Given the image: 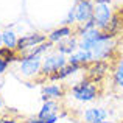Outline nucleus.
<instances>
[{
	"mask_svg": "<svg viewBox=\"0 0 123 123\" xmlns=\"http://www.w3.org/2000/svg\"><path fill=\"white\" fill-rule=\"evenodd\" d=\"M47 41V36L42 33H31V34H25V36L19 37L17 41V47H16V50H17L19 55L25 53L27 50H30V48L36 47V45L42 44V42Z\"/></svg>",
	"mask_w": 123,
	"mask_h": 123,
	"instance_id": "6",
	"label": "nucleus"
},
{
	"mask_svg": "<svg viewBox=\"0 0 123 123\" xmlns=\"http://www.w3.org/2000/svg\"><path fill=\"white\" fill-rule=\"evenodd\" d=\"M59 114L58 115H51V117H47V118H39V117H31V118H27L25 122L22 123H58L59 122Z\"/></svg>",
	"mask_w": 123,
	"mask_h": 123,
	"instance_id": "20",
	"label": "nucleus"
},
{
	"mask_svg": "<svg viewBox=\"0 0 123 123\" xmlns=\"http://www.w3.org/2000/svg\"><path fill=\"white\" fill-rule=\"evenodd\" d=\"M67 64V56L58 53V51H51V53H47L44 58H42V69H41V76L42 81L45 78H50L55 72L64 67Z\"/></svg>",
	"mask_w": 123,
	"mask_h": 123,
	"instance_id": "2",
	"label": "nucleus"
},
{
	"mask_svg": "<svg viewBox=\"0 0 123 123\" xmlns=\"http://www.w3.org/2000/svg\"><path fill=\"white\" fill-rule=\"evenodd\" d=\"M106 33H109L114 37H117L120 33H123V8L112 14V19H111V22H109V27L106 28Z\"/></svg>",
	"mask_w": 123,
	"mask_h": 123,
	"instance_id": "11",
	"label": "nucleus"
},
{
	"mask_svg": "<svg viewBox=\"0 0 123 123\" xmlns=\"http://www.w3.org/2000/svg\"><path fill=\"white\" fill-rule=\"evenodd\" d=\"M78 2H83V0H76V3H78Z\"/></svg>",
	"mask_w": 123,
	"mask_h": 123,
	"instance_id": "27",
	"label": "nucleus"
},
{
	"mask_svg": "<svg viewBox=\"0 0 123 123\" xmlns=\"http://www.w3.org/2000/svg\"><path fill=\"white\" fill-rule=\"evenodd\" d=\"M109 112L105 108H89L83 112V123H101L108 120Z\"/></svg>",
	"mask_w": 123,
	"mask_h": 123,
	"instance_id": "9",
	"label": "nucleus"
},
{
	"mask_svg": "<svg viewBox=\"0 0 123 123\" xmlns=\"http://www.w3.org/2000/svg\"><path fill=\"white\" fill-rule=\"evenodd\" d=\"M2 45H3V41H2V33H0V48H2Z\"/></svg>",
	"mask_w": 123,
	"mask_h": 123,
	"instance_id": "24",
	"label": "nucleus"
},
{
	"mask_svg": "<svg viewBox=\"0 0 123 123\" xmlns=\"http://www.w3.org/2000/svg\"><path fill=\"white\" fill-rule=\"evenodd\" d=\"M112 8L108 3H95L93 8V22L95 27L101 31H106V28L109 27V22L112 19Z\"/></svg>",
	"mask_w": 123,
	"mask_h": 123,
	"instance_id": "4",
	"label": "nucleus"
},
{
	"mask_svg": "<svg viewBox=\"0 0 123 123\" xmlns=\"http://www.w3.org/2000/svg\"><path fill=\"white\" fill-rule=\"evenodd\" d=\"M84 70H86V80L100 84L111 70V62L109 61H93V62L87 64Z\"/></svg>",
	"mask_w": 123,
	"mask_h": 123,
	"instance_id": "3",
	"label": "nucleus"
},
{
	"mask_svg": "<svg viewBox=\"0 0 123 123\" xmlns=\"http://www.w3.org/2000/svg\"><path fill=\"white\" fill-rule=\"evenodd\" d=\"M73 8H75V19H76V24L78 25L86 24V22H89V20L93 19V8H95V3L90 2V0L78 2Z\"/></svg>",
	"mask_w": 123,
	"mask_h": 123,
	"instance_id": "7",
	"label": "nucleus"
},
{
	"mask_svg": "<svg viewBox=\"0 0 123 123\" xmlns=\"http://www.w3.org/2000/svg\"><path fill=\"white\" fill-rule=\"evenodd\" d=\"M2 41H3V45H5V47L14 48V50H16L19 37H17V34H16L12 30H6V31H3V33H2Z\"/></svg>",
	"mask_w": 123,
	"mask_h": 123,
	"instance_id": "19",
	"label": "nucleus"
},
{
	"mask_svg": "<svg viewBox=\"0 0 123 123\" xmlns=\"http://www.w3.org/2000/svg\"><path fill=\"white\" fill-rule=\"evenodd\" d=\"M3 108V101H2V97H0V109Z\"/></svg>",
	"mask_w": 123,
	"mask_h": 123,
	"instance_id": "26",
	"label": "nucleus"
},
{
	"mask_svg": "<svg viewBox=\"0 0 123 123\" xmlns=\"http://www.w3.org/2000/svg\"><path fill=\"white\" fill-rule=\"evenodd\" d=\"M53 45L55 44H51V42L47 39L45 42H42V44L36 45V47L27 50L25 53H22L20 58H34V56H42V55H47V51H50L51 48H53Z\"/></svg>",
	"mask_w": 123,
	"mask_h": 123,
	"instance_id": "16",
	"label": "nucleus"
},
{
	"mask_svg": "<svg viewBox=\"0 0 123 123\" xmlns=\"http://www.w3.org/2000/svg\"><path fill=\"white\" fill-rule=\"evenodd\" d=\"M0 58H2L5 62H8V64L16 62V61H20V55L17 53V50L8 48V47H2L0 48Z\"/></svg>",
	"mask_w": 123,
	"mask_h": 123,
	"instance_id": "18",
	"label": "nucleus"
},
{
	"mask_svg": "<svg viewBox=\"0 0 123 123\" xmlns=\"http://www.w3.org/2000/svg\"><path fill=\"white\" fill-rule=\"evenodd\" d=\"M64 24H66L67 27H70V25L76 24V19H75V8H72L69 12H67L66 19H64Z\"/></svg>",
	"mask_w": 123,
	"mask_h": 123,
	"instance_id": "21",
	"label": "nucleus"
},
{
	"mask_svg": "<svg viewBox=\"0 0 123 123\" xmlns=\"http://www.w3.org/2000/svg\"><path fill=\"white\" fill-rule=\"evenodd\" d=\"M90 2H97V0H90Z\"/></svg>",
	"mask_w": 123,
	"mask_h": 123,
	"instance_id": "28",
	"label": "nucleus"
},
{
	"mask_svg": "<svg viewBox=\"0 0 123 123\" xmlns=\"http://www.w3.org/2000/svg\"><path fill=\"white\" fill-rule=\"evenodd\" d=\"M72 97L80 103H90L93 100L98 98L100 90H98V84L89 81V80L84 78L83 81L76 83L75 86L72 87Z\"/></svg>",
	"mask_w": 123,
	"mask_h": 123,
	"instance_id": "1",
	"label": "nucleus"
},
{
	"mask_svg": "<svg viewBox=\"0 0 123 123\" xmlns=\"http://www.w3.org/2000/svg\"><path fill=\"white\" fill-rule=\"evenodd\" d=\"M101 123H115V122H112V120H105V122H101Z\"/></svg>",
	"mask_w": 123,
	"mask_h": 123,
	"instance_id": "25",
	"label": "nucleus"
},
{
	"mask_svg": "<svg viewBox=\"0 0 123 123\" xmlns=\"http://www.w3.org/2000/svg\"><path fill=\"white\" fill-rule=\"evenodd\" d=\"M0 123H22V122H19L17 118L11 117V115H2L0 117Z\"/></svg>",
	"mask_w": 123,
	"mask_h": 123,
	"instance_id": "22",
	"label": "nucleus"
},
{
	"mask_svg": "<svg viewBox=\"0 0 123 123\" xmlns=\"http://www.w3.org/2000/svg\"><path fill=\"white\" fill-rule=\"evenodd\" d=\"M84 69V67H80V66H73V64H69L67 62L64 67H61L58 72H55L53 75L50 76V81H61V80H66V78H69V76H72V75H75L76 72H81V70Z\"/></svg>",
	"mask_w": 123,
	"mask_h": 123,
	"instance_id": "12",
	"label": "nucleus"
},
{
	"mask_svg": "<svg viewBox=\"0 0 123 123\" xmlns=\"http://www.w3.org/2000/svg\"><path fill=\"white\" fill-rule=\"evenodd\" d=\"M8 66H9V64H8V62H5V61H3L2 58H0V75H2L3 72H6V69H8Z\"/></svg>",
	"mask_w": 123,
	"mask_h": 123,
	"instance_id": "23",
	"label": "nucleus"
},
{
	"mask_svg": "<svg viewBox=\"0 0 123 123\" xmlns=\"http://www.w3.org/2000/svg\"><path fill=\"white\" fill-rule=\"evenodd\" d=\"M59 103L56 100H48V101H44L42 103V108L39 109L36 117L39 118H47V117H51V115H58L59 112Z\"/></svg>",
	"mask_w": 123,
	"mask_h": 123,
	"instance_id": "14",
	"label": "nucleus"
},
{
	"mask_svg": "<svg viewBox=\"0 0 123 123\" xmlns=\"http://www.w3.org/2000/svg\"><path fill=\"white\" fill-rule=\"evenodd\" d=\"M73 30L70 27H67V25H62V27H59V28H56V30H53L50 34H47V39L51 42V44H58L59 41H62V39H66V37H70V36H73Z\"/></svg>",
	"mask_w": 123,
	"mask_h": 123,
	"instance_id": "15",
	"label": "nucleus"
},
{
	"mask_svg": "<svg viewBox=\"0 0 123 123\" xmlns=\"http://www.w3.org/2000/svg\"><path fill=\"white\" fill-rule=\"evenodd\" d=\"M66 95V89L61 84H47L42 87V100L48 101V100H61Z\"/></svg>",
	"mask_w": 123,
	"mask_h": 123,
	"instance_id": "10",
	"label": "nucleus"
},
{
	"mask_svg": "<svg viewBox=\"0 0 123 123\" xmlns=\"http://www.w3.org/2000/svg\"><path fill=\"white\" fill-rule=\"evenodd\" d=\"M20 66H19V72L27 78H36L41 75L42 69V56H34V58H20Z\"/></svg>",
	"mask_w": 123,
	"mask_h": 123,
	"instance_id": "5",
	"label": "nucleus"
},
{
	"mask_svg": "<svg viewBox=\"0 0 123 123\" xmlns=\"http://www.w3.org/2000/svg\"><path fill=\"white\" fill-rule=\"evenodd\" d=\"M112 84L117 89H123V58H118L112 67Z\"/></svg>",
	"mask_w": 123,
	"mask_h": 123,
	"instance_id": "17",
	"label": "nucleus"
},
{
	"mask_svg": "<svg viewBox=\"0 0 123 123\" xmlns=\"http://www.w3.org/2000/svg\"><path fill=\"white\" fill-rule=\"evenodd\" d=\"M55 45H56V47H55V51L64 55V56H70L72 53H75L80 48V39L73 34V36H70V37H66V39L59 41Z\"/></svg>",
	"mask_w": 123,
	"mask_h": 123,
	"instance_id": "8",
	"label": "nucleus"
},
{
	"mask_svg": "<svg viewBox=\"0 0 123 123\" xmlns=\"http://www.w3.org/2000/svg\"><path fill=\"white\" fill-rule=\"evenodd\" d=\"M67 62L69 64H73V66H80V67H84L86 69L87 64L92 62V58H90V53L86 50H76L75 53H72L70 56H67Z\"/></svg>",
	"mask_w": 123,
	"mask_h": 123,
	"instance_id": "13",
	"label": "nucleus"
}]
</instances>
